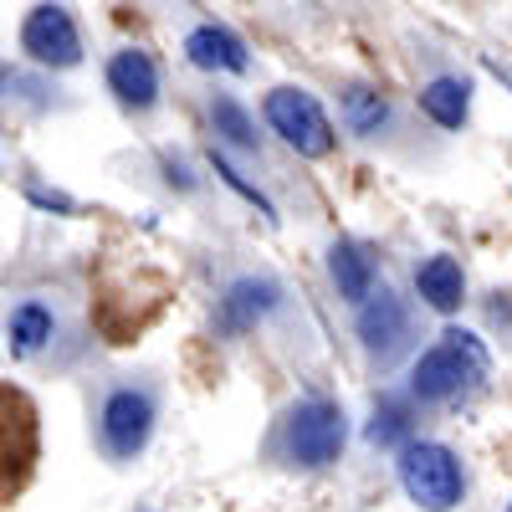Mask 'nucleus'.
I'll list each match as a JSON object with an SVG mask.
<instances>
[{
	"mask_svg": "<svg viewBox=\"0 0 512 512\" xmlns=\"http://www.w3.org/2000/svg\"><path fill=\"white\" fill-rule=\"evenodd\" d=\"M492 374V354L477 333L466 328H446L431 349H425L410 369V400L420 405H446V400H461L482 390Z\"/></svg>",
	"mask_w": 512,
	"mask_h": 512,
	"instance_id": "nucleus-1",
	"label": "nucleus"
},
{
	"mask_svg": "<svg viewBox=\"0 0 512 512\" xmlns=\"http://www.w3.org/2000/svg\"><path fill=\"white\" fill-rule=\"evenodd\" d=\"M282 456L287 466H297V472H323V466H333L338 456H344L349 446V420L344 410H338L333 400L313 395V400H297L282 420Z\"/></svg>",
	"mask_w": 512,
	"mask_h": 512,
	"instance_id": "nucleus-2",
	"label": "nucleus"
},
{
	"mask_svg": "<svg viewBox=\"0 0 512 512\" xmlns=\"http://www.w3.org/2000/svg\"><path fill=\"white\" fill-rule=\"evenodd\" d=\"M395 472H400L405 497H410L420 512H451V507H461V497H466L461 456H456L451 446H441V441H410V446H400Z\"/></svg>",
	"mask_w": 512,
	"mask_h": 512,
	"instance_id": "nucleus-3",
	"label": "nucleus"
},
{
	"mask_svg": "<svg viewBox=\"0 0 512 512\" xmlns=\"http://www.w3.org/2000/svg\"><path fill=\"white\" fill-rule=\"evenodd\" d=\"M154 420H159V395L149 384H113L98 405V446L108 461H134L144 456L149 436H154Z\"/></svg>",
	"mask_w": 512,
	"mask_h": 512,
	"instance_id": "nucleus-4",
	"label": "nucleus"
},
{
	"mask_svg": "<svg viewBox=\"0 0 512 512\" xmlns=\"http://www.w3.org/2000/svg\"><path fill=\"white\" fill-rule=\"evenodd\" d=\"M262 113H267L272 134H277L287 149H297L303 159H323V154H333V144H338L333 118L323 113V103H318L308 88H272L267 103H262Z\"/></svg>",
	"mask_w": 512,
	"mask_h": 512,
	"instance_id": "nucleus-5",
	"label": "nucleus"
},
{
	"mask_svg": "<svg viewBox=\"0 0 512 512\" xmlns=\"http://www.w3.org/2000/svg\"><path fill=\"white\" fill-rule=\"evenodd\" d=\"M354 338H359V349L369 364L379 369H390L405 349H410V338H415V318H410V303L400 292L390 287H379L369 303H359L354 313Z\"/></svg>",
	"mask_w": 512,
	"mask_h": 512,
	"instance_id": "nucleus-6",
	"label": "nucleus"
},
{
	"mask_svg": "<svg viewBox=\"0 0 512 512\" xmlns=\"http://www.w3.org/2000/svg\"><path fill=\"white\" fill-rule=\"evenodd\" d=\"M21 52L36 67H52V72H67V67L82 62V31H77V21H72V11L62 6V0H41V6L26 11Z\"/></svg>",
	"mask_w": 512,
	"mask_h": 512,
	"instance_id": "nucleus-7",
	"label": "nucleus"
},
{
	"mask_svg": "<svg viewBox=\"0 0 512 512\" xmlns=\"http://www.w3.org/2000/svg\"><path fill=\"white\" fill-rule=\"evenodd\" d=\"M277 308H282V282L277 277H236L216 303V323H221V333L241 338Z\"/></svg>",
	"mask_w": 512,
	"mask_h": 512,
	"instance_id": "nucleus-8",
	"label": "nucleus"
},
{
	"mask_svg": "<svg viewBox=\"0 0 512 512\" xmlns=\"http://www.w3.org/2000/svg\"><path fill=\"white\" fill-rule=\"evenodd\" d=\"M108 93L118 98V108L128 113H149L159 103V67L149 52L139 47H123L108 57Z\"/></svg>",
	"mask_w": 512,
	"mask_h": 512,
	"instance_id": "nucleus-9",
	"label": "nucleus"
},
{
	"mask_svg": "<svg viewBox=\"0 0 512 512\" xmlns=\"http://www.w3.org/2000/svg\"><path fill=\"white\" fill-rule=\"evenodd\" d=\"M328 277H333L338 297L354 303V308L379 292V262H374V251L364 241H333L328 246Z\"/></svg>",
	"mask_w": 512,
	"mask_h": 512,
	"instance_id": "nucleus-10",
	"label": "nucleus"
},
{
	"mask_svg": "<svg viewBox=\"0 0 512 512\" xmlns=\"http://www.w3.org/2000/svg\"><path fill=\"white\" fill-rule=\"evenodd\" d=\"M185 62L200 67V72H246L251 57H246V41L216 21H205L185 36Z\"/></svg>",
	"mask_w": 512,
	"mask_h": 512,
	"instance_id": "nucleus-11",
	"label": "nucleus"
},
{
	"mask_svg": "<svg viewBox=\"0 0 512 512\" xmlns=\"http://www.w3.org/2000/svg\"><path fill=\"white\" fill-rule=\"evenodd\" d=\"M415 292H420V303L431 313H441V318L461 313V303H466V272H461V262L446 256V251L425 256V262L415 267Z\"/></svg>",
	"mask_w": 512,
	"mask_h": 512,
	"instance_id": "nucleus-12",
	"label": "nucleus"
},
{
	"mask_svg": "<svg viewBox=\"0 0 512 512\" xmlns=\"http://www.w3.org/2000/svg\"><path fill=\"white\" fill-rule=\"evenodd\" d=\"M57 338V313L41 303V297H21V303L6 313V349L16 359H31L41 354Z\"/></svg>",
	"mask_w": 512,
	"mask_h": 512,
	"instance_id": "nucleus-13",
	"label": "nucleus"
},
{
	"mask_svg": "<svg viewBox=\"0 0 512 512\" xmlns=\"http://www.w3.org/2000/svg\"><path fill=\"white\" fill-rule=\"evenodd\" d=\"M420 108H425V118H431L436 128H461L466 113H472V82L441 72V77H431L420 88Z\"/></svg>",
	"mask_w": 512,
	"mask_h": 512,
	"instance_id": "nucleus-14",
	"label": "nucleus"
},
{
	"mask_svg": "<svg viewBox=\"0 0 512 512\" xmlns=\"http://www.w3.org/2000/svg\"><path fill=\"white\" fill-rule=\"evenodd\" d=\"M415 400L410 395H384L379 405H374V415H369V446H379V451H400V446H410L415 441V410H410Z\"/></svg>",
	"mask_w": 512,
	"mask_h": 512,
	"instance_id": "nucleus-15",
	"label": "nucleus"
},
{
	"mask_svg": "<svg viewBox=\"0 0 512 512\" xmlns=\"http://www.w3.org/2000/svg\"><path fill=\"white\" fill-rule=\"evenodd\" d=\"M338 113H344V128L354 139H379L384 123H390V103H384V93L364 88V82H349L344 98H338Z\"/></svg>",
	"mask_w": 512,
	"mask_h": 512,
	"instance_id": "nucleus-16",
	"label": "nucleus"
},
{
	"mask_svg": "<svg viewBox=\"0 0 512 512\" xmlns=\"http://www.w3.org/2000/svg\"><path fill=\"white\" fill-rule=\"evenodd\" d=\"M210 123H216V134H221L231 149H241V154H256V149H262L256 118H251L236 98H216V103H210Z\"/></svg>",
	"mask_w": 512,
	"mask_h": 512,
	"instance_id": "nucleus-17",
	"label": "nucleus"
},
{
	"mask_svg": "<svg viewBox=\"0 0 512 512\" xmlns=\"http://www.w3.org/2000/svg\"><path fill=\"white\" fill-rule=\"evenodd\" d=\"M210 164H216V175H221V180H226V185H231V190H236V195H241L246 205H256V210H262V216L272 221V200H267L262 190H256V185H251V180L241 175V169H236V164H231L226 154H210Z\"/></svg>",
	"mask_w": 512,
	"mask_h": 512,
	"instance_id": "nucleus-18",
	"label": "nucleus"
},
{
	"mask_svg": "<svg viewBox=\"0 0 512 512\" xmlns=\"http://www.w3.org/2000/svg\"><path fill=\"white\" fill-rule=\"evenodd\" d=\"M26 200H31V205H41V210H62V216H72V210H77L62 190H41V185H26Z\"/></svg>",
	"mask_w": 512,
	"mask_h": 512,
	"instance_id": "nucleus-19",
	"label": "nucleus"
},
{
	"mask_svg": "<svg viewBox=\"0 0 512 512\" xmlns=\"http://www.w3.org/2000/svg\"><path fill=\"white\" fill-rule=\"evenodd\" d=\"M164 169H169V185H180V190H195V180H190L185 159H169V154H164Z\"/></svg>",
	"mask_w": 512,
	"mask_h": 512,
	"instance_id": "nucleus-20",
	"label": "nucleus"
},
{
	"mask_svg": "<svg viewBox=\"0 0 512 512\" xmlns=\"http://www.w3.org/2000/svg\"><path fill=\"white\" fill-rule=\"evenodd\" d=\"M507 512H512V502H507Z\"/></svg>",
	"mask_w": 512,
	"mask_h": 512,
	"instance_id": "nucleus-21",
	"label": "nucleus"
}]
</instances>
